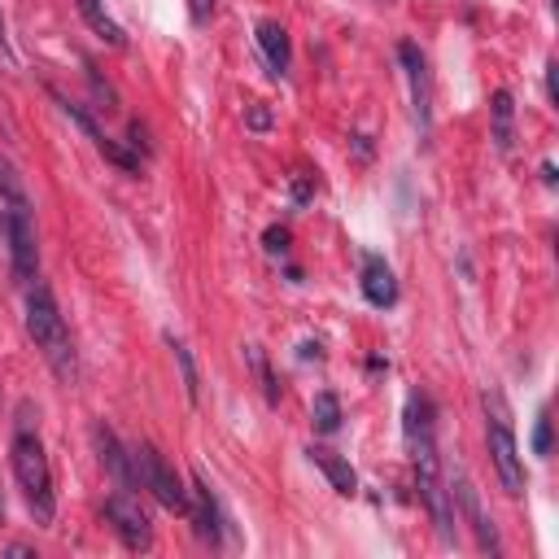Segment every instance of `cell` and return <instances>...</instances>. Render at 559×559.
<instances>
[{"instance_id": "1", "label": "cell", "mask_w": 559, "mask_h": 559, "mask_svg": "<svg viewBox=\"0 0 559 559\" xmlns=\"http://www.w3.org/2000/svg\"><path fill=\"white\" fill-rule=\"evenodd\" d=\"M26 332H31V341H35V349L48 358V367L70 384L74 380V341H70V328H66V319H61V310H57V297H52V288L48 284H31V293H26Z\"/></svg>"}, {"instance_id": "2", "label": "cell", "mask_w": 559, "mask_h": 559, "mask_svg": "<svg viewBox=\"0 0 559 559\" xmlns=\"http://www.w3.org/2000/svg\"><path fill=\"white\" fill-rule=\"evenodd\" d=\"M13 476H17L22 493H26V507H31V515H35L39 524H48V520L57 515L52 467H48V454H44L39 437H35V432H26V428L13 437Z\"/></svg>"}, {"instance_id": "3", "label": "cell", "mask_w": 559, "mask_h": 559, "mask_svg": "<svg viewBox=\"0 0 559 559\" xmlns=\"http://www.w3.org/2000/svg\"><path fill=\"white\" fill-rule=\"evenodd\" d=\"M485 437H489V454H493V472L502 480L507 493H524V463H520V445H515V428H511V411L502 402L498 389H485Z\"/></svg>"}, {"instance_id": "4", "label": "cell", "mask_w": 559, "mask_h": 559, "mask_svg": "<svg viewBox=\"0 0 559 559\" xmlns=\"http://www.w3.org/2000/svg\"><path fill=\"white\" fill-rule=\"evenodd\" d=\"M0 231L13 258V275L22 284L39 280V240H35V214L31 201H0Z\"/></svg>"}, {"instance_id": "5", "label": "cell", "mask_w": 559, "mask_h": 559, "mask_svg": "<svg viewBox=\"0 0 559 559\" xmlns=\"http://www.w3.org/2000/svg\"><path fill=\"white\" fill-rule=\"evenodd\" d=\"M411 450H415V480H419V493L437 520V533H441V542H454V511H450V489H445L441 467H437V445H432V437H424Z\"/></svg>"}, {"instance_id": "6", "label": "cell", "mask_w": 559, "mask_h": 559, "mask_svg": "<svg viewBox=\"0 0 559 559\" xmlns=\"http://www.w3.org/2000/svg\"><path fill=\"white\" fill-rule=\"evenodd\" d=\"M135 467H140V485L166 507V511H175V515H188V489L179 485V476L170 472V463L162 459V450L157 445H148V441H140L135 450Z\"/></svg>"}, {"instance_id": "7", "label": "cell", "mask_w": 559, "mask_h": 559, "mask_svg": "<svg viewBox=\"0 0 559 559\" xmlns=\"http://www.w3.org/2000/svg\"><path fill=\"white\" fill-rule=\"evenodd\" d=\"M105 520L114 524V533L122 537L127 550H148L153 546V524H148V515L140 511V502L127 489H118L114 498H105Z\"/></svg>"}, {"instance_id": "8", "label": "cell", "mask_w": 559, "mask_h": 559, "mask_svg": "<svg viewBox=\"0 0 559 559\" xmlns=\"http://www.w3.org/2000/svg\"><path fill=\"white\" fill-rule=\"evenodd\" d=\"M397 57H402L406 79H411V100H415L419 135L428 140V131H432V79H428V61H424V52H419L415 39H402V44H397Z\"/></svg>"}, {"instance_id": "9", "label": "cell", "mask_w": 559, "mask_h": 559, "mask_svg": "<svg viewBox=\"0 0 559 559\" xmlns=\"http://www.w3.org/2000/svg\"><path fill=\"white\" fill-rule=\"evenodd\" d=\"M450 493L463 502V515H467V524H472V533H476L480 550L498 555V550H502V542H498V528H493V520L485 515V507H480V493H476V485H472V476H467L463 467H454V476H450Z\"/></svg>"}, {"instance_id": "10", "label": "cell", "mask_w": 559, "mask_h": 559, "mask_svg": "<svg viewBox=\"0 0 559 559\" xmlns=\"http://www.w3.org/2000/svg\"><path fill=\"white\" fill-rule=\"evenodd\" d=\"M92 441H96V450H100V463L109 467V476L118 480V489H140V467H135V454L105 428V424H96L92 428Z\"/></svg>"}, {"instance_id": "11", "label": "cell", "mask_w": 559, "mask_h": 559, "mask_svg": "<svg viewBox=\"0 0 559 559\" xmlns=\"http://www.w3.org/2000/svg\"><path fill=\"white\" fill-rule=\"evenodd\" d=\"M362 297L371 306H393L397 301V280L393 266L380 253H362Z\"/></svg>"}, {"instance_id": "12", "label": "cell", "mask_w": 559, "mask_h": 559, "mask_svg": "<svg viewBox=\"0 0 559 559\" xmlns=\"http://www.w3.org/2000/svg\"><path fill=\"white\" fill-rule=\"evenodd\" d=\"M188 515L197 520V533L210 542V546H218L223 542V511H218V502H214V493H210V485L197 476L192 480V502H188Z\"/></svg>"}, {"instance_id": "13", "label": "cell", "mask_w": 559, "mask_h": 559, "mask_svg": "<svg viewBox=\"0 0 559 559\" xmlns=\"http://www.w3.org/2000/svg\"><path fill=\"white\" fill-rule=\"evenodd\" d=\"M258 48H262L271 74H284L288 70V31L280 22H258Z\"/></svg>"}, {"instance_id": "14", "label": "cell", "mask_w": 559, "mask_h": 559, "mask_svg": "<svg viewBox=\"0 0 559 559\" xmlns=\"http://www.w3.org/2000/svg\"><path fill=\"white\" fill-rule=\"evenodd\" d=\"M310 463L314 467H323V476L332 480V489H341V493H354L358 489V476H354V467L341 459V454H332V450H310Z\"/></svg>"}, {"instance_id": "15", "label": "cell", "mask_w": 559, "mask_h": 559, "mask_svg": "<svg viewBox=\"0 0 559 559\" xmlns=\"http://www.w3.org/2000/svg\"><path fill=\"white\" fill-rule=\"evenodd\" d=\"M79 4V13H83V22L105 39V44H114V48H122L127 44V35H122V26L105 13V0H74Z\"/></svg>"}, {"instance_id": "16", "label": "cell", "mask_w": 559, "mask_h": 559, "mask_svg": "<svg viewBox=\"0 0 559 559\" xmlns=\"http://www.w3.org/2000/svg\"><path fill=\"white\" fill-rule=\"evenodd\" d=\"M489 114H493V144L507 153L511 148V92H493V105H489Z\"/></svg>"}, {"instance_id": "17", "label": "cell", "mask_w": 559, "mask_h": 559, "mask_svg": "<svg viewBox=\"0 0 559 559\" xmlns=\"http://www.w3.org/2000/svg\"><path fill=\"white\" fill-rule=\"evenodd\" d=\"M310 415H314V428H319V432H336V428H341V402H336V393L323 389V393L314 397Z\"/></svg>"}, {"instance_id": "18", "label": "cell", "mask_w": 559, "mask_h": 559, "mask_svg": "<svg viewBox=\"0 0 559 559\" xmlns=\"http://www.w3.org/2000/svg\"><path fill=\"white\" fill-rule=\"evenodd\" d=\"M170 341V349H175V362H179V376H183V393H188V402H197V362H192V354H188V345L183 341H175V336H166Z\"/></svg>"}, {"instance_id": "19", "label": "cell", "mask_w": 559, "mask_h": 559, "mask_svg": "<svg viewBox=\"0 0 559 559\" xmlns=\"http://www.w3.org/2000/svg\"><path fill=\"white\" fill-rule=\"evenodd\" d=\"M0 201H31L22 175H17V166L9 157H0Z\"/></svg>"}, {"instance_id": "20", "label": "cell", "mask_w": 559, "mask_h": 559, "mask_svg": "<svg viewBox=\"0 0 559 559\" xmlns=\"http://www.w3.org/2000/svg\"><path fill=\"white\" fill-rule=\"evenodd\" d=\"M245 358H249V367L258 371V380H262V389H266V397H271V402H280V384H275V376H271V367H266V358H262V349H258V345H249V349H245Z\"/></svg>"}, {"instance_id": "21", "label": "cell", "mask_w": 559, "mask_h": 559, "mask_svg": "<svg viewBox=\"0 0 559 559\" xmlns=\"http://www.w3.org/2000/svg\"><path fill=\"white\" fill-rule=\"evenodd\" d=\"M533 450H537V454H550V411H537V424H533Z\"/></svg>"}, {"instance_id": "22", "label": "cell", "mask_w": 559, "mask_h": 559, "mask_svg": "<svg viewBox=\"0 0 559 559\" xmlns=\"http://www.w3.org/2000/svg\"><path fill=\"white\" fill-rule=\"evenodd\" d=\"M253 131H266L271 127V114H266V105H249V118H245Z\"/></svg>"}, {"instance_id": "23", "label": "cell", "mask_w": 559, "mask_h": 559, "mask_svg": "<svg viewBox=\"0 0 559 559\" xmlns=\"http://www.w3.org/2000/svg\"><path fill=\"white\" fill-rule=\"evenodd\" d=\"M266 249L271 253H284L288 249V231L284 227H266Z\"/></svg>"}, {"instance_id": "24", "label": "cell", "mask_w": 559, "mask_h": 559, "mask_svg": "<svg viewBox=\"0 0 559 559\" xmlns=\"http://www.w3.org/2000/svg\"><path fill=\"white\" fill-rule=\"evenodd\" d=\"M546 96H550V100H555V61H550V66H546Z\"/></svg>"}, {"instance_id": "25", "label": "cell", "mask_w": 559, "mask_h": 559, "mask_svg": "<svg viewBox=\"0 0 559 559\" xmlns=\"http://www.w3.org/2000/svg\"><path fill=\"white\" fill-rule=\"evenodd\" d=\"M0 515H4V498H0Z\"/></svg>"}]
</instances>
